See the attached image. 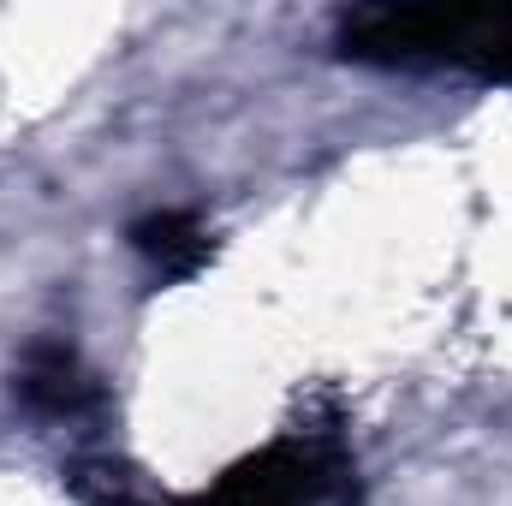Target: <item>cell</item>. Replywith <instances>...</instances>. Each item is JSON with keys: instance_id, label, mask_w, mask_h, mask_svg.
Segmentation results:
<instances>
[{"instance_id": "obj_1", "label": "cell", "mask_w": 512, "mask_h": 506, "mask_svg": "<svg viewBox=\"0 0 512 506\" xmlns=\"http://www.w3.org/2000/svg\"><path fill=\"white\" fill-rule=\"evenodd\" d=\"M340 54L364 66H453L512 84V6H382L340 24Z\"/></svg>"}, {"instance_id": "obj_2", "label": "cell", "mask_w": 512, "mask_h": 506, "mask_svg": "<svg viewBox=\"0 0 512 506\" xmlns=\"http://www.w3.org/2000/svg\"><path fill=\"white\" fill-rule=\"evenodd\" d=\"M346 483V465L316 441H274L256 459L233 465L203 506H322Z\"/></svg>"}, {"instance_id": "obj_3", "label": "cell", "mask_w": 512, "mask_h": 506, "mask_svg": "<svg viewBox=\"0 0 512 506\" xmlns=\"http://www.w3.org/2000/svg\"><path fill=\"white\" fill-rule=\"evenodd\" d=\"M18 399L36 417H78L102 399V387L90 381V370L78 364V352L66 340H36L18 364Z\"/></svg>"}, {"instance_id": "obj_4", "label": "cell", "mask_w": 512, "mask_h": 506, "mask_svg": "<svg viewBox=\"0 0 512 506\" xmlns=\"http://www.w3.org/2000/svg\"><path fill=\"white\" fill-rule=\"evenodd\" d=\"M131 251L143 256V262H155L161 280H191L209 262V233L185 209H155V215H143L131 227Z\"/></svg>"}]
</instances>
